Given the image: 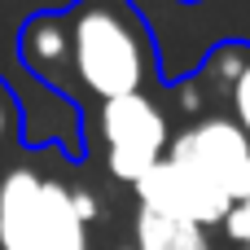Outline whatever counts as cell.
Masks as SVG:
<instances>
[{
    "instance_id": "obj_3",
    "label": "cell",
    "mask_w": 250,
    "mask_h": 250,
    "mask_svg": "<svg viewBox=\"0 0 250 250\" xmlns=\"http://www.w3.org/2000/svg\"><path fill=\"white\" fill-rule=\"evenodd\" d=\"M101 141H105V167L114 180L123 185H141L171 149L167 136V114L158 110V101L149 92H127L114 101H101L97 114Z\"/></svg>"
},
{
    "instance_id": "obj_9",
    "label": "cell",
    "mask_w": 250,
    "mask_h": 250,
    "mask_svg": "<svg viewBox=\"0 0 250 250\" xmlns=\"http://www.w3.org/2000/svg\"><path fill=\"white\" fill-rule=\"evenodd\" d=\"M229 101H233V119L246 127V136H250V53L242 62V70H237V79L229 83Z\"/></svg>"
},
{
    "instance_id": "obj_5",
    "label": "cell",
    "mask_w": 250,
    "mask_h": 250,
    "mask_svg": "<svg viewBox=\"0 0 250 250\" xmlns=\"http://www.w3.org/2000/svg\"><path fill=\"white\" fill-rule=\"evenodd\" d=\"M136 207L145 211H158V215H171V220H189V224H202V229H224V220L233 215V202L211 189L198 171L163 158L141 185H136Z\"/></svg>"
},
{
    "instance_id": "obj_7",
    "label": "cell",
    "mask_w": 250,
    "mask_h": 250,
    "mask_svg": "<svg viewBox=\"0 0 250 250\" xmlns=\"http://www.w3.org/2000/svg\"><path fill=\"white\" fill-rule=\"evenodd\" d=\"M132 246L136 250H215V242H211V229H202V224L171 220V215L136 207Z\"/></svg>"
},
{
    "instance_id": "obj_12",
    "label": "cell",
    "mask_w": 250,
    "mask_h": 250,
    "mask_svg": "<svg viewBox=\"0 0 250 250\" xmlns=\"http://www.w3.org/2000/svg\"><path fill=\"white\" fill-rule=\"evenodd\" d=\"M123 250H136V246H123Z\"/></svg>"
},
{
    "instance_id": "obj_8",
    "label": "cell",
    "mask_w": 250,
    "mask_h": 250,
    "mask_svg": "<svg viewBox=\"0 0 250 250\" xmlns=\"http://www.w3.org/2000/svg\"><path fill=\"white\" fill-rule=\"evenodd\" d=\"M22 141V110H18V97L13 88L0 79V158Z\"/></svg>"
},
{
    "instance_id": "obj_11",
    "label": "cell",
    "mask_w": 250,
    "mask_h": 250,
    "mask_svg": "<svg viewBox=\"0 0 250 250\" xmlns=\"http://www.w3.org/2000/svg\"><path fill=\"white\" fill-rule=\"evenodd\" d=\"M75 202H79V215L92 224V220H97V211H101V207H97V198H92L88 189H75Z\"/></svg>"
},
{
    "instance_id": "obj_1",
    "label": "cell",
    "mask_w": 250,
    "mask_h": 250,
    "mask_svg": "<svg viewBox=\"0 0 250 250\" xmlns=\"http://www.w3.org/2000/svg\"><path fill=\"white\" fill-rule=\"evenodd\" d=\"M0 250H92L75 185L31 158L0 167Z\"/></svg>"
},
{
    "instance_id": "obj_4",
    "label": "cell",
    "mask_w": 250,
    "mask_h": 250,
    "mask_svg": "<svg viewBox=\"0 0 250 250\" xmlns=\"http://www.w3.org/2000/svg\"><path fill=\"white\" fill-rule=\"evenodd\" d=\"M171 163L198 171L211 189H220L233 207L250 198V136L237 119H198L171 136Z\"/></svg>"
},
{
    "instance_id": "obj_6",
    "label": "cell",
    "mask_w": 250,
    "mask_h": 250,
    "mask_svg": "<svg viewBox=\"0 0 250 250\" xmlns=\"http://www.w3.org/2000/svg\"><path fill=\"white\" fill-rule=\"evenodd\" d=\"M22 66L40 75L48 88H66V75H75V35H70V13H40L22 26L18 35Z\"/></svg>"
},
{
    "instance_id": "obj_2",
    "label": "cell",
    "mask_w": 250,
    "mask_h": 250,
    "mask_svg": "<svg viewBox=\"0 0 250 250\" xmlns=\"http://www.w3.org/2000/svg\"><path fill=\"white\" fill-rule=\"evenodd\" d=\"M70 35H75V79L92 97L114 101L127 92H145L154 48L132 13L105 0H83L79 9H70Z\"/></svg>"
},
{
    "instance_id": "obj_10",
    "label": "cell",
    "mask_w": 250,
    "mask_h": 250,
    "mask_svg": "<svg viewBox=\"0 0 250 250\" xmlns=\"http://www.w3.org/2000/svg\"><path fill=\"white\" fill-rule=\"evenodd\" d=\"M224 237L233 242L237 250H250V198L233 207V215L224 220Z\"/></svg>"
}]
</instances>
